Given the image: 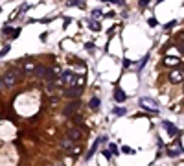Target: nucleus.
Masks as SVG:
<instances>
[{
	"mask_svg": "<svg viewBox=\"0 0 184 166\" xmlns=\"http://www.w3.org/2000/svg\"><path fill=\"white\" fill-rule=\"evenodd\" d=\"M18 33H21V30H15V32L11 33V37H13V39H15V37H18Z\"/></svg>",
	"mask_w": 184,
	"mask_h": 166,
	"instance_id": "23",
	"label": "nucleus"
},
{
	"mask_svg": "<svg viewBox=\"0 0 184 166\" xmlns=\"http://www.w3.org/2000/svg\"><path fill=\"white\" fill-rule=\"evenodd\" d=\"M79 137H81V131H79V129H70V131H68V138L70 140H77Z\"/></svg>",
	"mask_w": 184,
	"mask_h": 166,
	"instance_id": "8",
	"label": "nucleus"
},
{
	"mask_svg": "<svg viewBox=\"0 0 184 166\" xmlns=\"http://www.w3.org/2000/svg\"><path fill=\"white\" fill-rule=\"evenodd\" d=\"M109 149H111V153L114 155V153H118V146L116 144H109Z\"/></svg>",
	"mask_w": 184,
	"mask_h": 166,
	"instance_id": "15",
	"label": "nucleus"
},
{
	"mask_svg": "<svg viewBox=\"0 0 184 166\" xmlns=\"http://www.w3.org/2000/svg\"><path fill=\"white\" fill-rule=\"evenodd\" d=\"M99 103H101V102H99V98H92L90 103H88V107H90V109H98Z\"/></svg>",
	"mask_w": 184,
	"mask_h": 166,
	"instance_id": "10",
	"label": "nucleus"
},
{
	"mask_svg": "<svg viewBox=\"0 0 184 166\" xmlns=\"http://www.w3.org/2000/svg\"><path fill=\"white\" fill-rule=\"evenodd\" d=\"M59 166H61V164H59Z\"/></svg>",
	"mask_w": 184,
	"mask_h": 166,
	"instance_id": "26",
	"label": "nucleus"
},
{
	"mask_svg": "<svg viewBox=\"0 0 184 166\" xmlns=\"http://www.w3.org/2000/svg\"><path fill=\"white\" fill-rule=\"evenodd\" d=\"M77 107H79V103H77V102H72V103H68L66 107H64V116H72V114L77 111Z\"/></svg>",
	"mask_w": 184,
	"mask_h": 166,
	"instance_id": "6",
	"label": "nucleus"
},
{
	"mask_svg": "<svg viewBox=\"0 0 184 166\" xmlns=\"http://www.w3.org/2000/svg\"><path fill=\"white\" fill-rule=\"evenodd\" d=\"M181 152H182V149L179 148V149H175V152H168V155H170V157H177V155L181 153Z\"/></svg>",
	"mask_w": 184,
	"mask_h": 166,
	"instance_id": "16",
	"label": "nucleus"
},
{
	"mask_svg": "<svg viewBox=\"0 0 184 166\" xmlns=\"http://www.w3.org/2000/svg\"><path fill=\"white\" fill-rule=\"evenodd\" d=\"M81 87H68V90H64V96L66 98H77V96H81Z\"/></svg>",
	"mask_w": 184,
	"mask_h": 166,
	"instance_id": "4",
	"label": "nucleus"
},
{
	"mask_svg": "<svg viewBox=\"0 0 184 166\" xmlns=\"http://www.w3.org/2000/svg\"><path fill=\"white\" fill-rule=\"evenodd\" d=\"M61 146H63V148H70V146H72V140L68 138V137L63 138V140H61Z\"/></svg>",
	"mask_w": 184,
	"mask_h": 166,
	"instance_id": "12",
	"label": "nucleus"
},
{
	"mask_svg": "<svg viewBox=\"0 0 184 166\" xmlns=\"http://www.w3.org/2000/svg\"><path fill=\"white\" fill-rule=\"evenodd\" d=\"M149 26H157V19H149Z\"/></svg>",
	"mask_w": 184,
	"mask_h": 166,
	"instance_id": "22",
	"label": "nucleus"
},
{
	"mask_svg": "<svg viewBox=\"0 0 184 166\" xmlns=\"http://www.w3.org/2000/svg\"><path fill=\"white\" fill-rule=\"evenodd\" d=\"M138 4H140V8H146L147 4H149V0H140V2H138Z\"/></svg>",
	"mask_w": 184,
	"mask_h": 166,
	"instance_id": "20",
	"label": "nucleus"
},
{
	"mask_svg": "<svg viewBox=\"0 0 184 166\" xmlns=\"http://www.w3.org/2000/svg\"><path fill=\"white\" fill-rule=\"evenodd\" d=\"M103 155H105V157H107V159H111V157H112V153H111V152H109V149H103Z\"/></svg>",
	"mask_w": 184,
	"mask_h": 166,
	"instance_id": "21",
	"label": "nucleus"
},
{
	"mask_svg": "<svg viewBox=\"0 0 184 166\" xmlns=\"http://www.w3.org/2000/svg\"><path fill=\"white\" fill-rule=\"evenodd\" d=\"M114 100H116V102H125V100H127V94L123 92V90L118 89L116 92H114Z\"/></svg>",
	"mask_w": 184,
	"mask_h": 166,
	"instance_id": "7",
	"label": "nucleus"
},
{
	"mask_svg": "<svg viewBox=\"0 0 184 166\" xmlns=\"http://www.w3.org/2000/svg\"><path fill=\"white\" fill-rule=\"evenodd\" d=\"M184 79V72L182 70H173V72L170 74V81L171 83H181Z\"/></svg>",
	"mask_w": 184,
	"mask_h": 166,
	"instance_id": "5",
	"label": "nucleus"
},
{
	"mask_svg": "<svg viewBox=\"0 0 184 166\" xmlns=\"http://www.w3.org/2000/svg\"><path fill=\"white\" fill-rule=\"evenodd\" d=\"M179 63H181V61H179L177 57H168L166 59V65H173V67H175V65H179Z\"/></svg>",
	"mask_w": 184,
	"mask_h": 166,
	"instance_id": "11",
	"label": "nucleus"
},
{
	"mask_svg": "<svg viewBox=\"0 0 184 166\" xmlns=\"http://www.w3.org/2000/svg\"><path fill=\"white\" fill-rule=\"evenodd\" d=\"M24 68H26V70H35V65H33V63H26Z\"/></svg>",
	"mask_w": 184,
	"mask_h": 166,
	"instance_id": "17",
	"label": "nucleus"
},
{
	"mask_svg": "<svg viewBox=\"0 0 184 166\" xmlns=\"http://www.w3.org/2000/svg\"><path fill=\"white\" fill-rule=\"evenodd\" d=\"M164 127H166V129H168V131H170L171 135H177V127H175L173 124H170V122H164Z\"/></svg>",
	"mask_w": 184,
	"mask_h": 166,
	"instance_id": "9",
	"label": "nucleus"
},
{
	"mask_svg": "<svg viewBox=\"0 0 184 166\" xmlns=\"http://www.w3.org/2000/svg\"><path fill=\"white\" fill-rule=\"evenodd\" d=\"M146 61H147V55H146V57H144V59H142V63H140V65H138V68H140V70H142L144 67H146Z\"/></svg>",
	"mask_w": 184,
	"mask_h": 166,
	"instance_id": "18",
	"label": "nucleus"
},
{
	"mask_svg": "<svg viewBox=\"0 0 184 166\" xmlns=\"http://www.w3.org/2000/svg\"><path fill=\"white\" fill-rule=\"evenodd\" d=\"M140 105H142L144 109L155 111V113L158 111V102H157V100H153V98H146V96H144V98H140Z\"/></svg>",
	"mask_w": 184,
	"mask_h": 166,
	"instance_id": "3",
	"label": "nucleus"
},
{
	"mask_svg": "<svg viewBox=\"0 0 184 166\" xmlns=\"http://www.w3.org/2000/svg\"><path fill=\"white\" fill-rule=\"evenodd\" d=\"M122 152H123V153H129V155H133V153H135V149H131L129 146H123V148H122Z\"/></svg>",
	"mask_w": 184,
	"mask_h": 166,
	"instance_id": "13",
	"label": "nucleus"
},
{
	"mask_svg": "<svg viewBox=\"0 0 184 166\" xmlns=\"http://www.w3.org/2000/svg\"><path fill=\"white\" fill-rule=\"evenodd\" d=\"M77 76L74 72H70V70H66V72L61 74V78H59V81H61L63 85H68V87H74V83H77Z\"/></svg>",
	"mask_w": 184,
	"mask_h": 166,
	"instance_id": "2",
	"label": "nucleus"
},
{
	"mask_svg": "<svg viewBox=\"0 0 184 166\" xmlns=\"http://www.w3.org/2000/svg\"><path fill=\"white\" fill-rule=\"evenodd\" d=\"M11 32H15V30H11V28H8V26L4 28V33H6V35H8V33H11Z\"/></svg>",
	"mask_w": 184,
	"mask_h": 166,
	"instance_id": "24",
	"label": "nucleus"
},
{
	"mask_svg": "<svg viewBox=\"0 0 184 166\" xmlns=\"http://www.w3.org/2000/svg\"><path fill=\"white\" fill-rule=\"evenodd\" d=\"M181 39H182V41H184V33H181Z\"/></svg>",
	"mask_w": 184,
	"mask_h": 166,
	"instance_id": "25",
	"label": "nucleus"
},
{
	"mask_svg": "<svg viewBox=\"0 0 184 166\" xmlns=\"http://www.w3.org/2000/svg\"><path fill=\"white\" fill-rule=\"evenodd\" d=\"M18 78H21V70H11V72H6V76H4V79H2L4 87H13V85L18 81Z\"/></svg>",
	"mask_w": 184,
	"mask_h": 166,
	"instance_id": "1",
	"label": "nucleus"
},
{
	"mask_svg": "<svg viewBox=\"0 0 184 166\" xmlns=\"http://www.w3.org/2000/svg\"><path fill=\"white\" fill-rule=\"evenodd\" d=\"M8 52H9V46H6L4 50H0V57H4V55H6Z\"/></svg>",
	"mask_w": 184,
	"mask_h": 166,
	"instance_id": "19",
	"label": "nucleus"
},
{
	"mask_svg": "<svg viewBox=\"0 0 184 166\" xmlns=\"http://www.w3.org/2000/svg\"><path fill=\"white\" fill-rule=\"evenodd\" d=\"M127 113V109H122V107H116L114 109V114H125Z\"/></svg>",
	"mask_w": 184,
	"mask_h": 166,
	"instance_id": "14",
	"label": "nucleus"
}]
</instances>
